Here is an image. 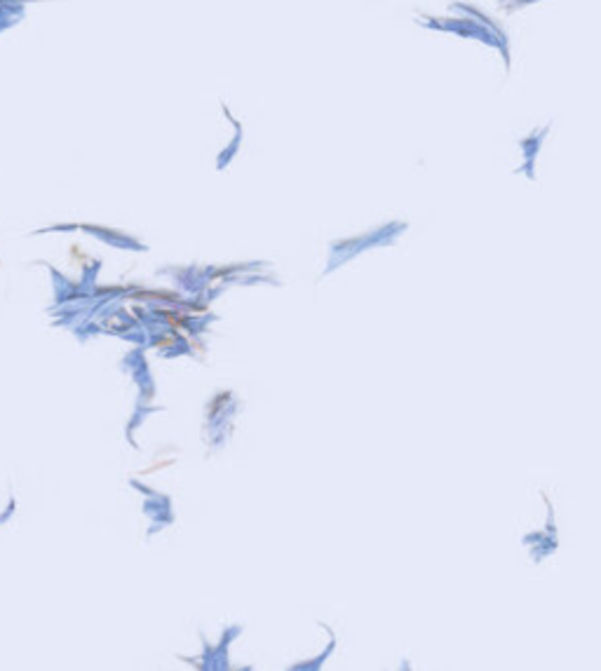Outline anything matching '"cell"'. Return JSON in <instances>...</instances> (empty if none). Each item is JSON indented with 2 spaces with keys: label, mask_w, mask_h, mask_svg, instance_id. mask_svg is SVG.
<instances>
[{
  "label": "cell",
  "mask_w": 601,
  "mask_h": 671,
  "mask_svg": "<svg viewBox=\"0 0 601 671\" xmlns=\"http://www.w3.org/2000/svg\"><path fill=\"white\" fill-rule=\"evenodd\" d=\"M334 648H336V641H329V645H327L324 652L319 655V657H317L315 662H306V665H296L294 669H296V671H308V669H310V671H315V669H319V667L324 665V660L329 657V655L334 652Z\"/></svg>",
  "instance_id": "cell-1"
}]
</instances>
